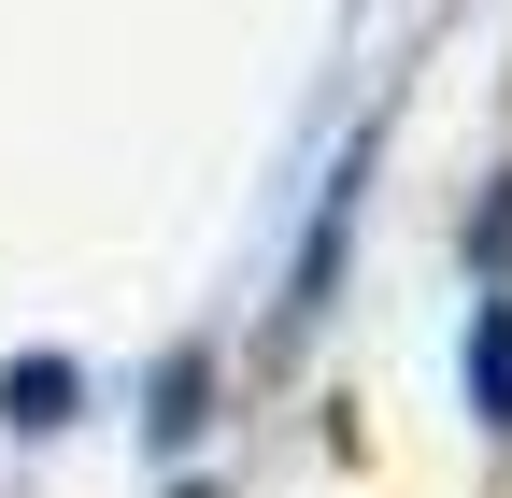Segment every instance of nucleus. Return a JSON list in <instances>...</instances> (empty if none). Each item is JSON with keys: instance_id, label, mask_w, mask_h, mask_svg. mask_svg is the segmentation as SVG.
<instances>
[{"instance_id": "1", "label": "nucleus", "mask_w": 512, "mask_h": 498, "mask_svg": "<svg viewBox=\"0 0 512 498\" xmlns=\"http://www.w3.org/2000/svg\"><path fill=\"white\" fill-rule=\"evenodd\" d=\"M470 356H484V399H498V427H512V314H484V342H470Z\"/></svg>"}, {"instance_id": "2", "label": "nucleus", "mask_w": 512, "mask_h": 498, "mask_svg": "<svg viewBox=\"0 0 512 498\" xmlns=\"http://www.w3.org/2000/svg\"><path fill=\"white\" fill-rule=\"evenodd\" d=\"M470 257H484V271L512 285V185H498V200H484V228H470Z\"/></svg>"}]
</instances>
